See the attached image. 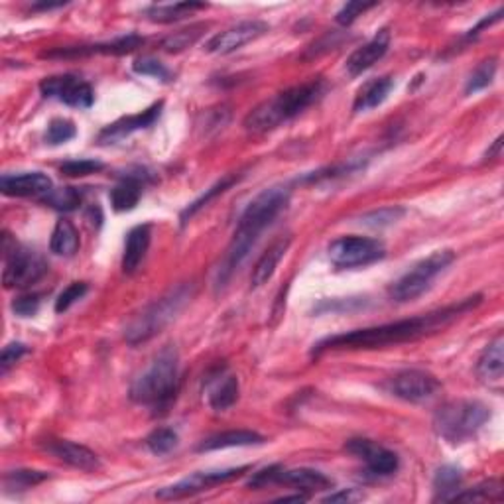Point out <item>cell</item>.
<instances>
[{
  "instance_id": "obj_31",
  "label": "cell",
  "mask_w": 504,
  "mask_h": 504,
  "mask_svg": "<svg viewBox=\"0 0 504 504\" xmlns=\"http://www.w3.org/2000/svg\"><path fill=\"white\" fill-rule=\"evenodd\" d=\"M238 182V175H235V174H229V175H225L223 180L221 182H217L213 188L211 190H207L205 193H203V196L199 198V199H196L191 203V205H188L185 207V211L182 213V225H185L188 223V221L196 215V213H199V211L205 207V205H209L211 201H213L217 196H223V193L229 190V188H233V185Z\"/></svg>"
},
{
  "instance_id": "obj_26",
  "label": "cell",
  "mask_w": 504,
  "mask_h": 504,
  "mask_svg": "<svg viewBox=\"0 0 504 504\" xmlns=\"http://www.w3.org/2000/svg\"><path fill=\"white\" fill-rule=\"evenodd\" d=\"M394 89V79L392 77H376L370 79L365 85L361 87L355 103H353V111L355 112H367L370 109H376L378 105L386 101V97Z\"/></svg>"
},
{
  "instance_id": "obj_37",
  "label": "cell",
  "mask_w": 504,
  "mask_h": 504,
  "mask_svg": "<svg viewBox=\"0 0 504 504\" xmlns=\"http://www.w3.org/2000/svg\"><path fill=\"white\" fill-rule=\"evenodd\" d=\"M146 446L154 455H167L178 446V433L170 428H158L146 438Z\"/></svg>"
},
{
  "instance_id": "obj_44",
  "label": "cell",
  "mask_w": 504,
  "mask_h": 504,
  "mask_svg": "<svg viewBox=\"0 0 504 504\" xmlns=\"http://www.w3.org/2000/svg\"><path fill=\"white\" fill-rule=\"evenodd\" d=\"M375 6H378V4L376 3H347L337 12V16H335V20H337V24H341V26H351L359 19V16H362Z\"/></svg>"
},
{
  "instance_id": "obj_5",
  "label": "cell",
  "mask_w": 504,
  "mask_h": 504,
  "mask_svg": "<svg viewBox=\"0 0 504 504\" xmlns=\"http://www.w3.org/2000/svg\"><path fill=\"white\" fill-rule=\"evenodd\" d=\"M191 296H193V286L180 284L172 288L160 299L148 304L143 312L132 317L130 323L127 325L125 330L127 343L140 345L156 337L158 333L166 330V327L178 317V314H182V309L190 304Z\"/></svg>"
},
{
  "instance_id": "obj_11",
  "label": "cell",
  "mask_w": 504,
  "mask_h": 504,
  "mask_svg": "<svg viewBox=\"0 0 504 504\" xmlns=\"http://www.w3.org/2000/svg\"><path fill=\"white\" fill-rule=\"evenodd\" d=\"M246 471H251V467H236V469H223V471H201L193 473L191 477H185V479L174 483L170 486H164V489L156 491V497L162 500H175L183 497H191V494H198L203 491L213 489L217 485H223L229 481H235L238 477H243Z\"/></svg>"
},
{
  "instance_id": "obj_35",
  "label": "cell",
  "mask_w": 504,
  "mask_h": 504,
  "mask_svg": "<svg viewBox=\"0 0 504 504\" xmlns=\"http://www.w3.org/2000/svg\"><path fill=\"white\" fill-rule=\"evenodd\" d=\"M502 499V485L499 481H489L477 485L475 489L463 492H455L451 500H467V502H486V500H500Z\"/></svg>"
},
{
  "instance_id": "obj_13",
  "label": "cell",
  "mask_w": 504,
  "mask_h": 504,
  "mask_svg": "<svg viewBox=\"0 0 504 504\" xmlns=\"http://www.w3.org/2000/svg\"><path fill=\"white\" fill-rule=\"evenodd\" d=\"M439 388L441 384L436 376L418 368L402 370V373H398L388 380V391H391V394L414 404L431 400V398L439 392Z\"/></svg>"
},
{
  "instance_id": "obj_32",
  "label": "cell",
  "mask_w": 504,
  "mask_h": 504,
  "mask_svg": "<svg viewBox=\"0 0 504 504\" xmlns=\"http://www.w3.org/2000/svg\"><path fill=\"white\" fill-rule=\"evenodd\" d=\"M40 201L58 211H64V213H69V211H75L79 205H81L83 191L77 188H69L67 185V188L51 190L48 196H43Z\"/></svg>"
},
{
  "instance_id": "obj_46",
  "label": "cell",
  "mask_w": 504,
  "mask_h": 504,
  "mask_svg": "<svg viewBox=\"0 0 504 504\" xmlns=\"http://www.w3.org/2000/svg\"><path fill=\"white\" fill-rule=\"evenodd\" d=\"M362 499V494L355 489H347V491H339V492H333L330 497H325L323 502H355Z\"/></svg>"
},
{
  "instance_id": "obj_28",
  "label": "cell",
  "mask_w": 504,
  "mask_h": 504,
  "mask_svg": "<svg viewBox=\"0 0 504 504\" xmlns=\"http://www.w3.org/2000/svg\"><path fill=\"white\" fill-rule=\"evenodd\" d=\"M207 4L201 3H175V4H152L146 8V16L158 24H172L188 19L191 12L203 11Z\"/></svg>"
},
{
  "instance_id": "obj_27",
  "label": "cell",
  "mask_w": 504,
  "mask_h": 504,
  "mask_svg": "<svg viewBox=\"0 0 504 504\" xmlns=\"http://www.w3.org/2000/svg\"><path fill=\"white\" fill-rule=\"evenodd\" d=\"M79 233L77 229L74 227L72 221L61 219L54 227V233H51L50 238V249L58 256H64V259H69V256H75L79 251Z\"/></svg>"
},
{
  "instance_id": "obj_1",
  "label": "cell",
  "mask_w": 504,
  "mask_h": 504,
  "mask_svg": "<svg viewBox=\"0 0 504 504\" xmlns=\"http://www.w3.org/2000/svg\"><path fill=\"white\" fill-rule=\"evenodd\" d=\"M483 302V296H471L459 302L433 309L430 314L415 315L410 320H400L376 327H365V330H355L349 333H339L333 337H325L320 343L314 345L312 355L320 357L327 351H370V349H384L394 347V345L412 343L422 337H430L444 331L459 317L473 312L475 307H479Z\"/></svg>"
},
{
  "instance_id": "obj_40",
  "label": "cell",
  "mask_w": 504,
  "mask_h": 504,
  "mask_svg": "<svg viewBox=\"0 0 504 504\" xmlns=\"http://www.w3.org/2000/svg\"><path fill=\"white\" fill-rule=\"evenodd\" d=\"M105 167L99 160H69L59 167V172L67 175V178H85V175L99 174Z\"/></svg>"
},
{
  "instance_id": "obj_39",
  "label": "cell",
  "mask_w": 504,
  "mask_h": 504,
  "mask_svg": "<svg viewBox=\"0 0 504 504\" xmlns=\"http://www.w3.org/2000/svg\"><path fill=\"white\" fill-rule=\"evenodd\" d=\"M132 72L138 74V75H148V77H154V79H160V81L167 83L172 81V72L167 69L160 61L154 59V58H140L136 59L135 64H132Z\"/></svg>"
},
{
  "instance_id": "obj_18",
  "label": "cell",
  "mask_w": 504,
  "mask_h": 504,
  "mask_svg": "<svg viewBox=\"0 0 504 504\" xmlns=\"http://www.w3.org/2000/svg\"><path fill=\"white\" fill-rule=\"evenodd\" d=\"M162 107H164L162 101L154 103L152 107H148L143 112L130 114V117H122L120 120L112 122V125L105 127L99 135V143L101 144H114L122 138H128L130 135H135V132H138V130H144L148 127H152L154 122L160 119Z\"/></svg>"
},
{
  "instance_id": "obj_30",
  "label": "cell",
  "mask_w": 504,
  "mask_h": 504,
  "mask_svg": "<svg viewBox=\"0 0 504 504\" xmlns=\"http://www.w3.org/2000/svg\"><path fill=\"white\" fill-rule=\"evenodd\" d=\"M463 481L461 469L455 465H444L436 471L433 477V491H436L438 500H451V497L459 491Z\"/></svg>"
},
{
  "instance_id": "obj_33",
  "label": "cell",
  "mask_w": 504,
  "mask_h": 504,
  "mask_svg": "<svg viewBox=\"0 0 504 504\" xmlns=\"http://www.w3.org/2000/svg\"><path fill=\"white\" fill-rule=\"evenodd\" d=\"M497 67L499 66H497V59L494 58L481 61V64L473 69V74L469 75L467 85H465V93L475 95V93L486 89V87L492 83L494 75H497Z\"/></svg>"
},
{
  "instance_id": "obj_47",
  "label": "cell",
  "mask_w": 504,
  "mask_h": 504,
  "mask_svg": "<svg viewBox=\"0 0 504 504\" xmlns=\"http://www.w3.org/2000/svg\"><path fill=\"white\" fill-rule=\"evenodd\" d=\"M307 500V494H291V497H280L278 502H304Z\"/></svg>"
},
{
  "instance_id": "obj_25",
  "label": "cell",
  "mask_w": 504,
  "mask_h": 504,
  "mask_svg": "<svg viewBox=\"0 0 504 504\" xmlns=\"http://www.w3.org/2000/svg\"><path fill=\"white\" fill-rule=\"evenodd\" d=\"M264 439L260 433L251 430H231L221 431L203 439L198 446V451H217V449H229V447H249V446H262Z\"/></svg>"
},
{
  "instance_id": "obj_36",
  "label": "cell",
  "mask_w": 504,
  "mask_h": 504,
  "mask_svg": "<svg viewBox=\"0 0 504 504\" xmlns=\"http://www.w3.org/2000/svg\"><path fill=\"white\" fill-rule=\"evenodd\" d=\"M50 479L48 473L43 471H32V469H19V471H11L4 477L6 489H30V486H36Z\"/></svg>"
},
{
  "instance_id": "obj_8",
  "label": "cell",
  "mask_w": 504,
  "mask_h": 504,
  "mask_svg": "<svg viewBox=\"0 0 504 504\" xmlns=\"http://www.w3.org/2000/svg\"><path fill=\"white\" fill-rule=\"evenodd\" d=\"M3 252H4V270H3V284L4 288H28L36 284L48 272L46 260L36 251L26 249V246L12 241L4 235L3 238Z\"/></svg>"
},
{
  "instance_id": "obj_24",
  "label": "cell",
  "mask_w": 504,
  "mask_h": 504,
  "mask_svg": "<svg viewBox=\"0 0 504 504\" xmlns=\"http://www.w3.org/2000/svg\"><path fill=\"white\" fill-rule=\"evenodd\" d=\"M290 244H291V238L282 236V238H278L276 243H272L268 246V251L260 256L259 262H256V267L252 268V274H251V286L252 288L264 286L274 276V272H276L280 260L286 256Z\"/></svg>"
},
{
  "instance_id": "obj_38",
  "label": "cell",
  "mask_w": 504,
  "mask_h": 504,
  "mask_svg": "<svg viewBox=\"0 0 504 504\" xmlns=\"http://www.w3.org/2000/svg\"><path fill=\"white\" fill-rule=\"evenodd\" d=\"M77 135L75 125L72 120L67 119H54L48 125L46 130V143L51 146H59V144H66Z\"/></svg>"
},
{
  "instance_id": "obj_43",
  "label": "cell",
  "mask_w": 504,
  "mask_h": 504,
  "mask_svg": "<svg viewBox=\"0 0 504 504\" xmlns=\"http://www.w3.org/2000/svg\"><path fill=\"white\" fill-rule=\"evenodd\" d=\"M26 353H28V347L24 343H8L0 353V375H6Z\"/></svg>"
},
{
  "instance_id": "obj_7",
  "label": "cell",
  "mask_w": 504,
  "mask_h": 504,
  "mask_svg": "<svg viewBox=\"0 0 504 504\" xmlns=\"http://www.w3.org/2000/svg\"><path fill=\"white\" fill-rule=\"evenodd\" d=\"M455 260L454 251H436L426 259L415 262L414 267L398 278L394 284L388 288V296L398 304L412 302V299L420 298L423 291L430 290L431 282L436 280L441 272H446Z\"/></svg>"
},
{
  "instance_id": "obj_19",
  "label": "cell",
  "mask_w": 504,
  "mask_h": 504,
  "mask_svg": "<svg viewBox=\"0 0 504 504\" xmlns=\"http://www.w3.org/2000/svg\"><path fill=\"white\" fill-rule=\"evenodd\" d=\"M54 190V183L42 172H24L19 175H3L0 191L8 198H43Z\"/></svg>"
},
{
  "instance_id": "obj_20",
  "label": "cell",
  "mask_w": 504,
  "mask_h": 504,
  "mask_svg": "<svg viewBox=\"0 0 504 504\" xmlns=\"http://www.w3.org/2000/svg\"><path fill=\"white\" fill-rule=\"evenodd\" d=\"M388 48H391V32L380 30L373 40H368L365 46L355 50L349 56L347 64H345V67H347V74L351 77H357L361 74H365L367 69H370L375 64H378V61L386 56Z\"/></svg>"
},
{
  "instance_id": "obj_29",
  "label": "cell",
  "mask_w": 504,
  "mask_h": 504,
  "mask_svg": "<svg viewBox=\"0 0 504 504\" xmlns=\"http://www.w3.org/2000/svg\"><path fill=\"white\" fill-rule=\"evenodd\" d=\"M238 400V380L233 375L219 376L209 391V406L215 412H225Z\"/></svg>"
},
{
  "instance_id": "obj_48",
  "label": "cell",
  "mask_w": 504,
  "mask_h": 504,
  "mask_svg": "<svg viewBox=\"0 0 504 504\" xmlns=\"http://www.w3.org/2000/svg\"><path fill=\"white\" fill-rule=\"evenodd\" d=\"M500 146H502V136H499L497 140H494L492 148L489 150V152H486V158H492V156H497V154L500 152Z\"/></svg>"
},
{
  "instance_id": "obj_15",
  "label": "cell",
  "mask_w": 504,
  "mask_h": 504,
  "mask_svg": "<svg viewBox=\"0 0 504 504\" xmlns=\"http://www.w3.org/2000/svg\"><path fill=\"white\" fill-rule=\"evenodd\" d=\"M345 449L355 457L362 459V461L367 463L368 471L376 477L394 475L398 471V467H400V461H398V455L394 451L375 444L373 439H365V438L349 439L347 444H345Z\"/></svg>"
},
{
  "instance_id": "obj_23",
  "label": "cell",
  "mask_w": 504,
  "mask_h": 504,
  "mask_svg": "<svg viewBox=\"0 0 504 504\" xmlns=\"http://www.w3.org/2000/svg\"><path fill=\"white\" fill-rule=\"evenodd\" d=\"M150 241H152V227L150 225L130 229L125 243V254H122V272L135 274L140 268L150 249Z\"/></svg>"
},
{
  "instance_id": "obj_3",
  "label": "cell",
  "mask_w": 504,
  "mask_h": 504,
  "mask_svg": "<svg viewBox=\"0 0 504 504\" xmlns=\"http://www.w3.org/2000/svg\"><path fill=\"white\" fill-rule=\"evenodd\" d=\"M327 91L323 79H312V81L290 87V89L274 95L272 99L260 103L244 119V128L252 135H264L278 128L284 122L296 119L307 107L322 99Z\"/></svg>"
},
{
  "instance_id": "obj_17",
  "label": "cell",
  "mask_w": 504,
  "mask_h": 504,
  "mask_svg": "<svg viewBox=\"0 0 504 504\" xmlns=\"http://www.w3.org/2000/svg\"><path fill=\"white\" fill-rule=\"evenodd\" d=\"M148 182H152V174H148L143 167H136V170H128L127 174L120 175V182L114 185L109 193L111 205L119 213H125V211H132L136 205L140 198H143L144 185Z\"/></svg>"
},
{
  "instance_id": "obj_49",
  "label": "cell",
  "mask_w": 504,
  "mask_h": 504,
  "mask_svg": "<svg viewBox=\"0 0 504 504\" xmlns=\"http://www.w3.org/2000/svg\"><path fill=\"white\" fill-rule=\"evenodd\" d=\"M61 6H66V3H58V4L43 3V4H36V6H34V11H51V8H61Z\"/></svg>"
},
{
  "instance_id": "obj_14",
  "label": "cell",
  "mask_w": 504,
  "mask_h": 504,
  "mask_svg": "<svg viewBox=\"0 0 504 504\" xmlns=\"http://www.w3.org/2000/svg\"><path fill=\"white\" fill-rule=\"evenodd\" d=\"M268 30L270 26L262 20H246L241 24H235L231 28L215 34V36L205 43V51L215 56L233 54V51L241 50L243 46H246V43L262 38Z\"/></svg>"
},
{
  "instance_id": "obj_4",
  "label": "cell",
  "mask_w": 504,
  "mask_h": 504,
  "mask_svg": "<svg viewBox=\"0 0 504 504\" xmlns=\"http://www.w3.org/2000/svg\"><path fill=\"white\" fill-rule=\"evenodd\" d=\"M180 383V357L174 347L158 353L146 373L140 375L130 386V400L154 410H166L172 404Z\"/></svg>"
},
{
  "instance_id": "obj_2",
  "label": "cell",
  "mask_w": 504,
  "mask_h": 504,
  "mask_svg": "<svg viewBox=\"0 0 504 504\" xmlns=\"http://www.w3.org/2000/svg\"><path fill=\"white\" fill-rule=\"evenodd\" d=\"M290 201V190L284 185H274V188L264 190L259 193L246 209L243 211L238 225L235 229V235L231 238V244L227 246V252L215 274V286L223 288L235 270L241 267L246 260V256L251 254L252 246L259 241L260 235L267 231L272 225V221L276 219L282 211L288 207Z\"/></svg>"
},
{
  "instance_id": "obj_10",
  "label": "cell",
  "mask_w": 504,
  "mask_h": 504,
  "mask_svg": "<svg viewBox=\"0 0 504 504\" xmlns=\"http://www.w3.org/2000/svg\"><path fill=\"white\" fill-rule=\"evenodd\" d=\"M330 260L337 268H359L383 260L386 256L384 244L378 238L368 236H341L335 238L327 249Z\"/></svg>"
},
{
  "instance_id": "obj_34",
  "label": "cell",
  "mask_w": 504,
  "mask_h": 504,
  "mask_svg": "<svg viewBox=\"0 0 504 504\" xmlns=\"http://www.w3.org/2000/svg\"><path fill=\"white\" fill-rule=\"evenodd\" d=\"M205 30H207V24H196V26H191V28L175 32L162 42V50L170 51V54H178V51L190 48L191 43H196Z\"/></svg>"
},
{
  "instance_id": "obj_41",
  "label": "cell",
  "mask_w": 504,
  "mask_h": 504,
  "mask_svg": "<svg viewBox=\"0 0 504 504\" xmlns=\"http://www.w3.org/2000/svg\"><path fill=\"white\" fill-rule=\"evenodd\" d=\"M87 291H89V286H87L85 282H74V284H69L56 299V312L58 314L67 312V309L74 304H77L79 299L87 294Z\"/></svg>"
},
{
  "instance_id": "obj_16",
  "label": "cell",
  "mask_w": 504,
  "mask_h": 504,
  "mask_svg": "<svg viewBox=\"0 0 504 504\" xmlns=\"http://www.w3.org/2000/svg\"><path fill=\"white\" fill-rule=\"evenodd\" d=\"M144 46V38L136 36V34H128L125 38H117L112 42L103 43H91V46H74V48H56L51 51L42 54V58H85V56H125Z\"/></svg>"
},
{
  "instance_id": "obj_45",
  "label": "cell",
  "mask_w": 504,
  "mask_h": 504,
  "mask_svg": "<svg viewBox=\"0 0 504 504\" xmlns=\"http://www.w3.org/2000/svg\"><path fill=\"white\" fill-rule=\"evenodd\" d=\"M40 306H42V298L38 294H26L14 299L12 312L20 317H32L38 314Z\"/></svg>"
},
{
  "instance_id": "obj_21",
  "label": "cell",
  "mask_w": 504,
  "mask_h": 504,
  "mask_svg": "<svg viewBox=\"0 0 504 504\" xmlns=\"http://www.w3.org/2000/svg\"><path fill=\"white\" fill-rule=\"evenodd\" d=\"M477 376L489 388H500L504 378V337L499 333L477 361Z\"/></svg>"
},
{
  "instance_id": "obj_42",
  "label": "cell",
  "mask_w": 504,
  "mask_h": 504,
  "mask_svg": "<svg viewBox=\"0 0 504 504\" xmlns=\"http://www.w3.org/2000/svg\"><path fill=\"white\" fill-rule=\"evenodd\" d=\"M402 215H404V209L400 207H384V209H378V211H373V213L365 215L361 219V223H365L368 227H386V225L396 223V221Z\"/></svg>"
},
{
  "instance_id": "obj_6",
  "label": "cell",
  "mask_w": 504,
  "mask_h": 504,
  "mask_svg": "<svg viewBox=\"0 0 504 504\" xmlns=\"http://www.w3.org/2000/svg\"><path fill=\"white\" fill-rule=\"evenodd\" d=\"M491 418V408L479 400H451L433 415V430L447 444L457 446L475 438Z\"/></svg>"
},
{
  "instance_id": "obj_12",
  "label": "cell",
  "mask_w": 504,
  "mask_h": 504,
  "mask_svg": "<svg viewBox=\"0 0 504 504\" xmlns=\"http://www.w3.org/2000/svg\"><path fill=\"white\" fill-rule=\"evenodd\" d=\"M40 91L46 99H56L75 109H89L95 103L93 87L72 74L46 77L40 83Z\"/></svg>"
},
{
  "instance_id": "obj_9",
  "label": "cell",
  "mask_w": 504,
  "mask_h": 504,
  "mask_svg": "<svg viewBox=\"0 0 504 504\" xmlns=\"http://www.w3.org/2000/svg\"><path fill=\"white\" fill-rule=\"evenodd\" d=\"M268 485H286V486H294V489L299 491L314 492V491L331 489L333 481L322 471H315V469H307V467L284 469L282 465H270L267 469H262V471L254 473L251 477V481L246 483V486H251V489H264V486Z\"/></svg>"
},
{
  "instance_id": "obj_22",
  "label": "cell",
  "mask_w": 504,
  "mask_h": 504,
  "mask_svg": "<svg viewBox=\"0 0 504 504\" xmlns=\"http://www.w3.org/2000/svg\"><path fill=\"white\" fill-rule=\"evenodd\" d=\"M48 454L54 455L59 461L67 463L69 467H75L79 471H97L101 467L99 457H97L95 451H91L89 447L74 444V441H66V439H56L50 441L46 446Z\"/></svg>"
}]
</instances>
